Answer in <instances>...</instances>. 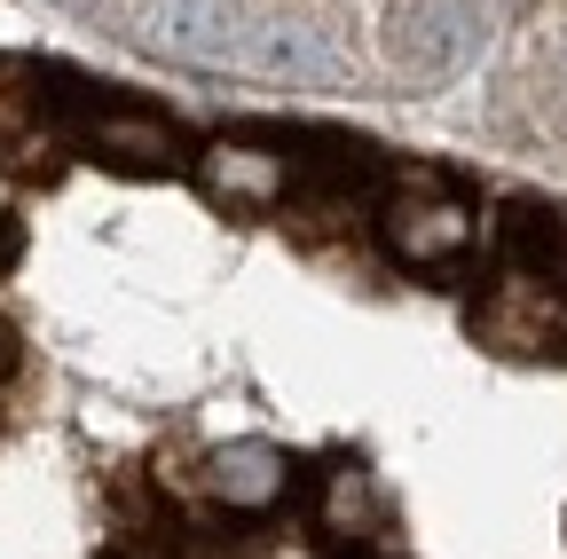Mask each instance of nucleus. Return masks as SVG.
Returning a JSON list of instances; mask_svg holds the SVG:
<instances>
[{"label":"nucleus","mask_w":567,"mask_h":559,"mask_svg":"<svg viewBox=\"0 0 567 559\" xmlns=\"http://www.w3.org/2000/svg\"><path fill=\"white\" fill-rule=\"evenodd\" d=\"M371 229H379V245H386V260L394 268H450L473 237H481V221H473V205L465 197H450L442 182H394L379 205H371Z\"/></svg>","instance_id":"obj_1"},{"label":"nucleus","mask_w":567,"mask_h":559,"mask_svg":"<svg viewBox=\"0 0 567 559\" xmlns=\"http://www.w3.org/2000/svg\"><path fill=\"white\" fill-rule=\"evenodd\" d=\"M63 143L71 151H87L118 174H166L182 166V126L158 118V111H142V103H87V111H63Z\"/></svg>","instance_id":"obj_2"},{"label":"nucleus","mask_w":567,"mask_h":559,"mask_svg":"<svg viewBox=\"0 0 567 559\" xmlns=\"http://www.w3.org/2000/svg\"><path fill=\"white\" fill-rule=\"evenodd\" d=\"M197 182H205L213 205H229V214H276V205L300 189V166L276 143H205Z\"/></svg>","instance_id":"obj_3"},{"label":"nucleus","mask_w":567,"mask_h":559,"mask_svg":"<svg viewBox=\"0 0 567 559\" xmlns=\"http://www.w3.org/2000/svg\"><path fill=\"white\" fill-rule=\"evenodd\" d=\"M481 48V0H402L394 17V72L442 80Z\"/></svg>","instance_id":"obj_4"},{"label":"nucleus","mask_w":567,"mask_h":559,"mask_svg":"<svg viewBox=\"0 0 567 559\" xmlns=\"http://www.w3.org/2000/svg\"><path fill=\"white\" fill-rule=\"evenodd\" d=\"M252 0H158L151 9V40L189 55V63H229L252 40Z\"/></svg>","instance_id":"obj_5"},{"label":"nucleus","mask_w":567,"mask_h":559,"mask_svg":"<svg viewBox=\"0 0 567 559\" xmlns=\"http://www.w3.org/2000/svg\"><path fill=\"white\" fill-rule=\"evenodd\" d=\"M473 331L488 346H505V355H544V346L567 331V308H559V292H544V276L520 268L473 308Z\"/></svg>","instance_id":"obj_6"},{"label":"nucleus","mask_w":567,"mask_h":559,"mask_svg":"<svg viewBox=\"0 0 567 559\" xmlns=\"http://www.w3.org/2000/svg\"><path fill=\"white\" fill-rule=\"evenodd\" d=\"M284 488H292V457L276 442H229L205 457V497L221 513H276Z\"/></svg>","instance_id":"obj_7"},{"label":"nucleus","mask_w":567,"mask_h":559,"mask_svg":"<svg viewBox=\"0 0 567 559\" xmlns=\"http://www.w3.org/2000/svg\"><path fill=\"white\" fill-rule=\"evenodd\" d=\"M237 63H260L276 80H323L339 55H331V32L308 24V17H252V40H245Z\"/></svg>","instance_id":"obj_8"},{"label":"nucleus","mask_w":567,"mask_h":559,"mask_svg":"<svg viewBox=\"0 0 567 559\" xmlns=\"http://www.w3.org/2000/svg\"><path fill=\"white\" fill-rule=\"evenodd\" d=\"M379 480L354 465V457H339L331 473H323V488H316V520H323V536L331 544H363L371 528H379Z\"/></svg>","instance_id":"obj_9"},{"label":"nucleus","mask_w":567,"mask_h":559,"mask_svg":"<svg viewBox=\"0 0 567 559\" xmlns=\"http://www.w3.org/2000/svg\"><path fill=\"white\" fill-rule=\"evenodd\" d=\"M174 559H237V551H229V544H213V536H182Z\"/></svg>","instance_id":"obj_10"},{"label":"nucleus","mask_w":567,"mask_h":559,"mask_svg":"<svg viewBox=\"0 0 567 559\" xmlns=\"http://www.w3.org/2000/svg\"><path fill=\"white\" fill-rule=\"evenodd\" d=\"M9 363H17V346H9V331H0V371H9Z\"/></svg>","instance_id":"obj_11"},{"label":"nucleus","mask_w":567,"mask_h":559,"mask_svg":"<svg viewBox=\"0 0 567 559\" xmlns=\"http://www.w3.org/2000/svg\"><path fill=\"white\" fill-rule=\"evenodd\" d=\"M0 221H9V174H0Z\"/></svg>","instance_id":"obj_12"}]
</instances>
